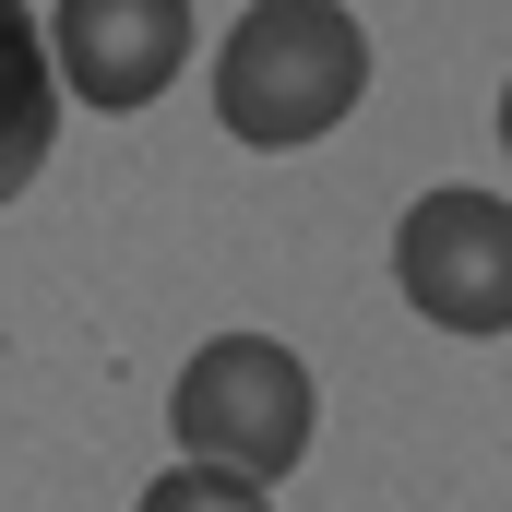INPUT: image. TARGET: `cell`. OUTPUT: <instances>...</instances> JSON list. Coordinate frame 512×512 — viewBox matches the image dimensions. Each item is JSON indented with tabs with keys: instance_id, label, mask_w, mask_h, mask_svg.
I'll return each mask as SVG.
<instances>
[{
	"instance_id": "obj_4",
	"label": "cell",
	"mask_w": 512,
	"mask_h": 512,
	"mask_svg": "<svg viewBox=\"0 0 512 512\" xmlns=\"http://www.w3.org/2000/svg\"><path fill=\"white\" fill-rule=\"evenodd\" d=\"M48 72L60 96H84L96 120H131L179 84L191 60V0H48Z\"/></svg>"
},
{
	"instance_id": "obj_2",
	"label": "cell",
	"mask_w": 512,
	"mask_h": 512,
	"mask_svg": "<svg viewBox=\"0 0 512 512\" xmlns=\"http://www.w3.org/2000/svg\"><path fill=\"white\" fill-rule=\"evenodd\" d=\"M310 429H322V382L274 334H203L167 382V441L227 477H286L310 453Z\"/></svg>"
},
{
	"instance_id": "obj_3",
	"label": "cell",
	"mask_w": 512,
	"mask_h": 512,
	"mask_svg": "<svg viewBox=\"0 0 512 512\" xmlns=\"http://www.w3.org/2000/svg\"><path fill=\"white\" fill-rule=\"evenodd\" d=\"M393 286L417 298V322H441L465 346H501L512 334V203L489 179L417 191L405 227H393Z\"/></svg>"
},
{
	"instance_id": "obj_1",
	"label": "cell",
	"mask_w": 512,
	"mask_h": 512,
	"mask_svg": "<svg viewBox=\"0 0 512 512\" xmlns=\"http://www.w3.org/2000/svg\"><path fill=\"white\" fill-rule=\"evenodd\" d=\"M358 96H370V24L346 0H251L215 48V120L262 155L346 131Z\"/></svg>"
},
{
	"instance_id": "obj_5",
	"label": "cell",
	"mask_w": 512,
	"mask_h": 512,
	"mask_svg": "<svg viewBox=\"0 0 512 512\" xmlns=\"http://www.w3.org/2000/svg\"><path fill=\"white\" fill-rule=\"evenodd\" d=\"M48 143H60V72H48V36H36L24 0H0V203L36 191Z\"/></svg>"
},
{
	"instance_id": "obj_6",
	"label": "cell",
	"mask_w": 512,
	"mask_h": 512,
	"mask_svg": "<svg viewBox=\"0 0 512 512\" xmlns=\"http://www.w3.org/2000/svg\"><path fill=\"white\" fill-rule=\"evenodd\" d=\"M131 512H274V489H262V477H227V465H191V453H179L167 477H143V501H131Z\"/></svg>"
}]
</instances>
